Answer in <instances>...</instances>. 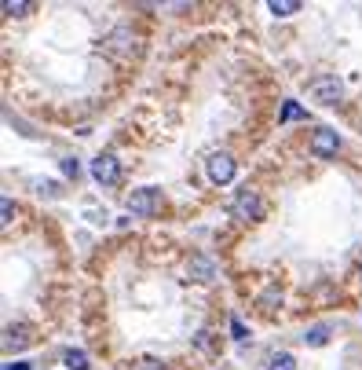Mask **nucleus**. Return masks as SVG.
<instances>
[{
  "instance_id": "ddd939ff",
  "label": "nucleus",
  "mask_w": 362,
  "mask_h": 370,
  "mask_svg": "<svg viewBox=\"0 0 362 370\" xmlns=\"http://www.w3.org/2000/svg\"><path fill=\"white\" fill-rule=\"evenodd\" d=\"M4 12L8 15H26L29 12V0H4Z\"/></svg>"
},
{
  "instance_id": "f257e3e1",
  "label": "nucleus",
  "mask_w": 362,
  "mask_h": 370,
  "mask_svg": "<svg viewBox=\"0 0 362 370\" xmlns=\"http://www.w3.org/2000/svg\"><path fill=\"white\" fill-rule=\"evenodd\" d=\"M161 209V187H135L129 195V213L132 217H154Z\"/></svg>"
},
{
  "instance_id": "aec40b11",
  "label": "nucleus",
  "mask_w": 362,
  "mask_h": 370,
  "mask_svg": "<svg viewBox=\"0 0 362 370\" xmlns=\"http://www.w3.org/2000/svg\"><path fill=\"white\" fill-rule=\"evenodd\" d=\"M359 275H362V264H359Z\"/></svg>"
},
{
  "instance_id": "9d476101",
  "label": "nucleus",
  "mask_w": 362,
  "mask_h": 370,
  "mask_svg": "<svg viewBox=\"0 0 362 370\" xmlns=\"http://www.w3.org/2000/svg\"><path fill=\"white\" fill-rule=\"evenodd\" d=\"M268 370H296V359L289 352H274L271 363H268Z\"/></svg>"
},
{
  "instance_id": "4468645a",
  "label": "nucleus",
  "mask_w": 362,
  "mask_h": 370,
  "mask_svg": "<svg viewBox=\"0 0 362 370\" xmlns=\"http://www.w3.org/2000/svg\"><path fill=\"white\" fill-rule=\"evenodd\" d=\"M231 337H234V341H246V337H249V330H246V323H242L238 315H231Z\"/></svg>"
},
{
  "instance_id": "f8f14e48",
  "label": "nucleus",
  "mask_w": 362,
  "mask_h": 370,
  "mask_svg": "<svg viewBox=\"0 0 362 370\" xmlns=\"http://www.w3.org/2000/svg\"><path fill=\"white\" fill-rule=\"evenodd\" d=\"M66 367L70 370H88L92 363H88V356H84L81 348H70V352H66Z\"/></svg>"
},
{
  "instance_id": "423d86ee",
  "label": "nucleus",
  "mask_w": 362,
  "mask_h": 370,
  "mask_svg": "<svg viewBox=\"0 0 362 370\" xmlns=\"http://www.w3.org/2000/svg\"><path fill=\"white\" fill-rule=\"evenodd\" d=\"M337 147H340L337 129H315V136H311V151H315V158H333Z\"/></svg>"
},
{
  "instance_id": "20e7f679",
  "label": "nucleus",
  "mask_w": 362,
  "mask_h": 370,
  "mask_svg": "<svg viewBox=\"0 0 362 370\" xmlns=\"http://www.w3.org/2000/svg\"><path fill=\"white\" fill-rule=\"evenodd\" d=\"M231 213L234 217H242V220H260L263 217V202H260V195L257 191H238L234 195V202H231Z\"/></svg>"
},
{
  "instance_id": "a211bd4d",
  "label": "nucleus",
  "mask_w": 362,
  "mask_h": 370,
  "mask_svg": "<svg viewBox=\"0 0 362 370\" xmlns=\"http://www.w3.org/2000/svg\"><path fill=\"white\" fill-rule=\"evenodd\" d=\"M135 370H165V367H161V359H140Z\"/></svg>"
},
{
  "instance_id": "9b49d317",
  "label": "nucleus",
  "mask_w": 362,
  "mask_h": 370,
  "mask_svg": "<svg viewBox=\"0 0 362 370\" xmlns=\"http://www.w3.org/2000/svg\"><path fill=\"white\" fill-rule=\"evenodd\" d=\"M329 341V330H326V326H311V330H304V345H326Z\"/></svg>"
},
{
  "instance_id": "1a4fd4ad",
  "label": "nucleus",
  "mask_w": 362,
  "mask_h": 370,
  "mask_svg": "<svg viewBox=\"0 0 362 370\" xmlns=\"http://www.w3.org/2000/svg\"><path fill=\"white\" fill-rule=\"evenodd\" d=\"M296 118H307V110L300 107V103L285 99V107H282V114H279V121H296Z\"/></svg>"
},
{
  "instance_id": "dca6fc26",
  "label": "nucleus",
  "mask_w": 362,
  "mask_h": 370,
  "mask_svg": "<svg viewBox=\"0 0 362 370\" xmlns=\"http://www.w3.org/2000/svg\"><path fill=\"white\" fill-rule=\"evenodd\" d=\"M110 48H114V51H125V48H129V29H117V34L110 37Z\"/></svg>"
},
{
  "instance_id": "2eb2a0df",
  "label": "nucleus",
  "mask_w": 362,
  "mask_h": 370,
  "mask_svg": "<svg viewBox=\"0 0 362 370\" xmlns=\"http://www.w3.org/2000/svg\"><path fill=\"white\" fill-rule=\"evenodd\" d=\"M62 176H70V180L81 176V162H77V158H62Z\"/></svg>"
},
{
  "instance_id": "f3484780",
  "label": "nucleus",
  "mask_w": 362,
  "mask_h": 370,
  "mask_svg": "<svg viewBox=\"0 0 362 370\" xmlns=\"http://www.w3.org/2000/svg\"><path fill=\"white\" fill-rule=\"evenodd\" d=\"M0 213H4V217H0L4 224H12V217H15V202H12V198H4V202H0Z\"/></svg>"
},
{
  "instance_id": "39448f33",
  "label": "nucleus",
  "mask_w": 362,
  "mask_h": 370,
  "mask_svg": "<svg viewBox=\"0 0 362 370\" xmlns=\"http://www.w3.org/2000/svg\"><path fill=\"white\" fill-rule=\"evenodd\" d=\"M92 176H95V184L110 187V184H117V180H121V162H117L114 154L92 158Z\"/></svg>"
},
{
  "instance_id": "6e6552de",
  "label": "nucleus",
  "mask_w": 362,
  "mask_h": 370,
  "mask_svg": "<svg viewBox=\"0 0 362 370\" xmlns=\"http://www.w3.org/2000/svg\"><path fill=\"white\" fill-rule=\"evenodd\" d=\"M268 12H271V15H279V18L296 15V12H300V0H271V4H268Z\"/></svg>"
},
{
  "instance_id": "6ab92c4d",
  "label": "nucleus",
  "mask_w": 362,
  "mask_h": 370,
  "mask_svg": "<svg viewBox=\"0 0 362 370\" xmlns=\"http://www.w3.org/2000/svg\"><path fill=\"white\" fill-rule=\"evenodd\" d=\"M8 370H29L26 363H12V367H8Z\"/></svg>"
},
{
  "instance_id": "7ed1b4c3",
  "label": "nucleus",
  "mask_w": 362,
  "mask_h": 370,
  "mask_svg": "<svg viewBox=\"0 0 362 370\" xmlns=\"http://www.w3.org/2000/svg\"><path fill=\"white\" fill-rule=\"evenodd\" d=\"M205 169H209V180L212 184H231L234 180V173H238V165H234V158L227 154V151H220V154H209V162H205Z\"/></svg>"
},
{
  "instance_id": "f03ea898",
  "label": "nucleus",
  "mask_w": 362,
  "mask_h": 370,
  "mask_svg": "<svg viewBox=\"0 0 362 370\" xmlns=\"http://www.w3.org/2000/svg\"><path fill=\"white\" fill-rule=\"evenodd\" d=\"M307 88H311V96L322 103V107H333V103L340 99V92H344L333 73H318V77H311V84H307Z\"/></svg>"
},
{
  "instance_id": "0eeeda50",
  "label": "nucleus",
  "mask_w": 362,
  "mask_h": 370,
  "mask_svg": "<svg viewBox=\"0 0 362 370\" xmlns=\"http://www.w3.org/2000/svg\"><path fill=\"white\" fill-rule=\"evenodd\" d=\"M190 275H194V279H201V282H209L212 275H216V264H212L209 257H194L190 260V268H187Z\"/></svg>"
}]
</instances>
